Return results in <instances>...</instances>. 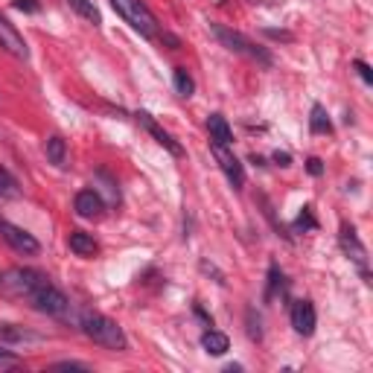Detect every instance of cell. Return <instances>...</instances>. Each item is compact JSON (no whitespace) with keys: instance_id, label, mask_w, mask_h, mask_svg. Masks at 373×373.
<instances>
[{"instance_id":"cell-1","label":"cell","mask_w":373,"mask_h":373,"mask_svg":"<svg viewBox=\"0 0 373 373\" xmlns=\"http://www.w3.org/2000/svg\"><path fill=\"white\" fill-rule=\"evenodd\" d=\"M79 326H82V333H85L93 344H102L108 350H128V338L123 333V326L117 321H111L108 315L85 309V312H82V318H79Z\"/></svg>"},{"instance_id":"cell-2","label":"cell","mask_w":373,"mask_h":373,"mask_svg":"<svg viewBox=\"0 0 373 373\" xmlns=\"http://www.w3.org/2000/svg\"><path fill=\"white\" fill-rule=\"evenodd\" d=\"M210 29H213V35L228 47L230 53H239L245 58H251V62H260L263 67H272V53L263 50V47H256L251 38H245L242 32L228 29V27H221V23H210Z\"/></svg>"},{"instance_id":"cell-3","label":"cell","mask_w":373,"mask_h":373,"mask_svg":"<svg viewBox=\"0 0 373 373\" xmlns=\"http://www.w3.org/2000/svg\"><path fill=\"white\" fill-rule=\"evenodd\" d=\"M44 280H50V277L35 272V268H6V272L0 274V289H3V295H9V298H29Z\"/></svg>"},{"instance_id":"cell-4","label":"cell","mask_w":373,"mask_h":373,"mask_svg":"<svg viewBox=\"0 0 373 373\" xmlns=\"http://www.w3.org/2000/svg\"><path fill=\"white\" fill-rule=\"evenodd\" d=\"M111 6L120 12L140 35H146V38H155L158 35V18L152 15L143 0H111Z\"/></svg>"},{"instance_id":"cell-5","label":"cell","mask_w":373,"mask_h":373,"mask_svg":"<svg viewBox=\"0 0 373 373\" xmlns=\"http://www.w3.org/2000/svg\"><path fill=\"white\" fill-rule=\"evenodd\" d=\"M27 300L32 303L35 312H44V315H67V309H70L67 295L62 289H56L50 280H44V283L35 289Z\"/></svg>"},{"instance_id":"cell-6","label":"cell","mask_w":373,"mask_h":373,"mask_svg":"<svg viewBox=\"0 0 373 373\" xmlns=\"http://www.w3.org/2000/svg\"><path fill=\"white\" fill-rule=\"evenodd\" d=\"M0 237H3L18 254L32 256V254L41 251V245H38V239H35L32 233H27V230L18 228V225H12V221H6V219H0Z\"/></svg>"},{"instance_id":"cell-7","label":"cell","mask_w":373,"mask_h":373,"mask_svg":"<svg viewBox=\"0 0 373 373\" xmlns=\"http://www.w3.org/2000/svg\"><path fill=\"white\" fill-rule=\"evenodd\" d=\"M210 152H213V158L219 160L221 172L228 175V181L233 186H242L245 184V169H242V163L237 160V155H233L228 146H221V143H210Z\"/></svg>"},{"instance_id":"cell-8","label":"cell","mask_w":373,"mask_h":373,"mask_svg":"<svg viewBox=\"0 0 373 373\" xmlns=\"http://www.w3.org/2000/svg\"><path fill=\"white\" fill-rule=\"evenodd\" d=\"M0 50H6L15 58H23V62L29 58V47H27V41H23V35L12 27L3 15H0Z\"/></svg>"},{"instance_id":"cell-9","label":"cell","mask_w":373,"mask_h":373,"mask_svg":"<svg viewBox=\"0 0 373 373\" xmlns=\"http://www.w3.org/2000/svg\"><path fill=\"white\" fill-rule=\"evenodd\" d=\"M315 306L309 300H295L291 303V326L298 335H312L315 333Z\"/></svg>"},{"instance_id":"cell-10","label":"cell","mask_w":373,"mask_h":373,"mask_svg":"<svg viewBox=\"0 0 373 373\" xmlns=\"http://www.w3.org/2000/svg\"><path fill=\"white\" fill-rule=\"evenodd\" d=\"M341 248H344V254L353 260L361 272H365V265H368V251H365V245L359 242V237H356V228L353 225H341Z\"/></svg>"},{"instance_id":"cell-11","label":"cell","mask_w":373,"mask_h":373,"mask_svg":"<svg viewBox=\"0 0 373 373\" xmlns=\"http://www.w3.org/2000/svg\"><path fill=\"white\" fill-rule=\"evenodd\" d=\"M134 117H137V123L143 125L146 132H149L152 137H155V140H158V143H160L163 149L169 152V155H175V158L181 155V146H178V143H175V140H172V134H167V132H163V128H160L155 120H152V114H146V111H137Z\"/></svg>"},{"instance_id":"cell-12","label":"cell","mask_w":373,"mask_h":373,"mask_svg":"<svg viewBox=\"0 0 373 373\" xmlns=\"http://www.w3.org/2000/svg\"><path fill=\"white\" fill-rule=\"evenodd\" d=\"M73 207H76V213L82 219H97L102 213V198H99L97 190H82L73 198Z\"/></svg>"},{"instance_id":"cell-13","label":"cell","mask_w":373,"mask_h":373,"mask_svg":"<svg viewBox=\"0 0 373 373\" xmlns=\"http://www.w3.org/2000/svg\"><path fill=\"white\" fill-rule=\"evenodd\" d=\"M67 245H70V251L73 254H79V256H93L99 251V242L91 237V233H85V230H73L67 237Z\"/></svg>"},{"instance_id":"cell-14","label":"cell","mask_w":373,"mask_h":373,"mask_svg":"<svg viewBox=\"0 0 373 373\" xmlns=\"http://www.w3.org/2000/svg\"><path fill=\"white\" fill-rule=\"evenodd\" d=\"M207 128H210V140H213V143L230 146L233 132H230V125H228V120H225L221 114H210V117H207Z\"/></svg>"},{"instance_id":"cell-15","label":"cell","mask_w":373,"mask_h":373,"mask_svg":"<svg viewBox=\"0 0 373 373\" xmlns=\"http://www.w3.org/2000/svg\"><path fill=\"white\" fill-rule=\"evenodd\" d=\"M202 347L207 350L210 356H225V353H228V347H230V341H228V335H225V333H219V330H207V333L202 335Z\"/></svg>"},{"instance_id":"cell-16","label":"cell","mask_w":373,"mask_h":373,"mask_svg":"<svg viewBox=\"0 0 373 373\" xmlns=\"http://www.w3.org/2000/svg\"><path fill=\"white\" fill-rule=\"evenodd\" d=\"M32 333L23 330V326H15V324H0V341L6 344H21V341H32Z\"/></svg>"},{"instance_id":"cell-17","label":"cell","mask_w":373,"mask_h":373,"mask_svg":"<svg viewBox=\"0 0 373 373\" xmlns=\"http://www.w3.org/2000/svg\"><path fill=\"white\" fill-rule=\"evenodd\" d=\"M44 152H47V160L50 163H56V167H62L64 163V158H67V143L58 134H53L50 140H47V146H44Z\"/></svg>"},{"instance_id":"cell-18","label":"cell","mask_w":373,"mask_h":373,"mask_svg":"<svg viewBox=\"0 0 373 373\" xmlns=\"http://www.w3.org/2000/svg\"><path fill=\"white\" fill-rule=\"evenodd\" d=\"M172 82H175V91H178L181 97H193L195 93V82H193L190 73H186V67H175Z\"/></svg>"},{"instance_id":"cell-19","label":"cell","mask_w":373,"mask_h":373,"mask_svg":"<svg viewBox=\"0 0 373 373\" xmlns=\"http://www.w3.org/2000/svg\"><path fill=\"white\" fill-rule=\"evenodd\" d=\"M309 125H312L315 134H330V132H333V123H330V117H326V111L321 108V105H315V108H312Z\"/></svg>"},{"instance_id":"cell-20","label":"cell","mask_w":373,"mask_h":373,"mask_svg":"<svg viewBox=\"0 0 373 373\" xmlns=\"http://www.w3.org/2000/svg\"><path fill=\"white\" fill-rule=\"evenodd\" d=\"M67 3L73 6V9H76V12H79V15L85 18V21H91L93 27H99V23H102V18H99V9L93 6L91 0H67Z\"/></svg>"},{"instance_id":"cell-21","label":"cell","mask_w":373,"mask_h":373,"mask_svg":"<svg viewBox=\"0 0 373 373\" xmlns=\"http://www.w3.org/2000/svg\"><path fill=\"white\" fill-rule=\"evenodd\" d=\"M21 190H18V181L12 178V172L6 167H0V198H15Z\"/></svg>"},{"instance_id":"cell-22","label":"cell","mask_w":373,"mask_h":373,"mask_svg":"<svg viewBox=\"0 0 373 373\" xmlns=\"http://www.w3.org/2000/svg\"><path fill=\"white\" fill-rule=\"evenodd\" d=\"M18 365H21V356H15L12 350L0 347V368H18Z\"/></svg>"},{"instance_id":"cell-23","label":"cell","mask_w":373,"mask_h":373,"mask_svg":"<svg viewBox=\"0 0 373 373\" xmlns=\"http://www.w3.org/2000/svg\"><path fill=\"white\" fill-rule=\"evenodd\" d=\"M12 6L21 9V12H38V0H12Z\"/></svg>"},{"instance_id":"cell-24","label":"cell","mask_w":373,"mask_h":373,"mask_svg":"<svg viewBox=\"0 0 373 373\" xmlns=\"http://www.w3.org/2000/svg\"><path fill=\"white\" fill-rule=\"evenodd\" d=\"M53 368L56 370H88V365H82V361H58Z\"/></svg>"},{"instance_id":"cell-25","label":"cell","mask_w":373,"mask_h":373,"mask_svg":"<svg viewBox=\"0 0 373 373\" xmlns=\"http://www.w3.org/2000/svg\"><path fill=\"white\" fill-rule=\"evenodd\" d=\"M298 228H315V219L309 213V207H303V213L298 216Z\"/></svg>"},{"instance_id":"cell-26","label":"cell","mask_w":373,"mask_h":373,"mask_svg":"<svg viewBox=\"0 0 373 373\" xmlns=\"http://www.w3.org/2000/svg\"><path fill=\"white\" fill-rule=\"evenodd\" d=\"M356 70H359V76L368 82V85H373V70L365 64V62H356Z\"/></svg>"},{"instance_id":"cell-27","label":"cell","mask_w":373,"mask_h":373,"mask_svg":"<svg viewBox=\"0 0 373 373\" xmlns=\"http://www.w3.org/2000/svg\"><path fill=\"white\" fill-rule=\"evenodd\" d=\"M306 169H309V175H321V172H324V167H321L318 158H309V160H306Z\"/></svg>"},{"instance_id":"cell-28","label":"cell","mask_w":373,"mask_h":373,"mask_svg":"<svg viewBox=\"0 0 373 373\" xmlns=\"http://www.w3.org/2000/svg\"><path fill=\"white\" fill-rule=\"evenodd\" d=\"M274 160L280 163V167H289V155H286V152H274Z\"/></svg>"},{"instance_id":"cell-29","label":"cell","mask_w":373,"mask_h":373,"mask_svg":"<svg viewBox=\"0 0 373 373\" xmlns=\"http://www.w3.org/2000/svg\"><path fill=\"white\" fill-rule=\"evenodd\" d=\"M268 35H272V38H283V41H289V38H291L289 32H277V29H268Z\"/></svg>"}]
</instances>
